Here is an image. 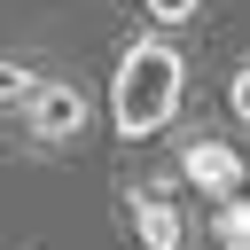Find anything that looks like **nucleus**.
I'll list each match as a JSON object with an SVG mask.
<instances>
[{"label":"nucleus","mask_w":250,"mask_h":250,"mask_svg":"<svg viewBox=\"0 0 250 250\" xmlns=\"http://www.w3.org/2000/svg\"><path fill=\"white\" fill-rule=\"evenodd\" d=\"M180 94H188V55H180L156 23L117 47V78H109L117 141H156V133L180 117Z\"/></svg>","instance_id":"nucleus-1"},{"label":"nucleus","mask_w":250,"mask_h":250,"mask_svg":"<svg viewBox=\"0 0 250 250\" xmlns=\"http://www.w3.org/2000/svg\"><path fill=\"white\" fill-rule=\"evenodd\" d=\"M16 109H23V133H31L39 148H70V141L86 133V117H94V94H86L78 78H31V94H23Z\"/></svg>","instance_id":"nucleus-2"},{"label":"nucleus","mask_w":250,"mask_h":250,"mask_svg":"<svg viewBox=\"0 0 250 250\" xmlns=\"http://www.w3.org/2000/svg\"><path fill=\"white\" fill-rule=\"evenodd\" d=\"M172 180H188V188H203V195H234V188H242V156H234V141L195 133V141L180 148V172H172Z\"/></svg>","instance_id":"nucleus-3"},{"label":"nucleus","mask_w":250,"mask_h":250,"mask_svg":"<svg viewBox=\"0 0 250 250\" xmlns=\"http://www.w3.org/2000/svg\"><path fill=\"white\" fill-rule=\"evenodd\" d=\"M125 219L141 234V250H188V227H180V203L164 188H125Z\"/></svg>","instance_id":"nucleus-4"},{"label":"nucleus","mask_w":250,"mask_h":250,"mask_svg":"<svg viewBox=\"0 0 250 250\" xmlns=\"http://www.w3.org/2000/svg\"><path fill=\"white\" fill-rule=\"evenodd\" d=\"M211 234H219V250H250V203H242V188L211 195Z\"/></svg>","instance_id":"nucleus-5"},{"label":"nucleus","mask_w":250,"mask_h":250,"mask_svg":"<svg viewBox=\"0 0 250 250\" xmlns=\"http://www.w3.org/2000/svg\"><path fill=\"white\" fill-rule=\"evenodd\" d=\"M31 78H39V70H31L23 55H0V109H16V102L31 94Z\"/></svg>","instance_id":"nucleus-6"},{"label":"nucleus","mask_w":250,"mask_h":250,"mask_svg":"<svg viewBox=\"0 0 250 250\" xmlns=\"http://www.w3.org/2000/svg\"><path fill=\"white\" fill-rule=\"evenodd\" d=\"M141 8H148V23H156V31H172V23H188L203 0H141Z\"/></svg>","instance_id":"nucleus-7"},{"label":"nucleus","mask_w":250,"mask_h":250,"mask_svg":"<svg viewBox=\"0 0 250 250\" xmlns=\"http://www.w3.org/2000/svg\"><path fill=\"white\" fill-rule=\"evenodd\" d=\"M227 102H234V109L250 117V70H227Z\"/></svg>","instance_id":"nucleus-8"}]
</instances>
